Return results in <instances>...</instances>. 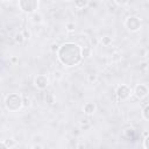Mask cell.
<instances>
[{"mask_svg": "<svg viewBox=\"0 0 149 149\" xmlns=\"http://www.w3.org/2000/svg\"><path fill=\"white\" fill-rule=\"evenodd\" d=\"M57 58L65 66H74L81 61V49L73 42H66L57 49Z\"/></svg>", "mask_w": 149, "mask_h": 149, "instance_id": "cell-1", "label": "cell"}, {"mask_svg": "<svg viewBox=\"0 0 149 149\" xmlns=\"http://www.w3.org/2000/svg\"><path fill=\"white\" fill-rule=\"evenodd\" d=\"M6 108L10 112H16L22 107V97L17 93H10L5 99Z\"/></svg>", "mask_w": 149, "mask_h": 149, "instance_id": "cell-2", "label": "cell"}, {"mask_svg": "<svg viewBox=\"0 0 149 149\" xmlns=\"http://www.w3.org/2000/svg\"><path fill=\"white\" fill-rule=\"evenodd\" d=\"M38 0H19V7L22 12L31 14L37 9Z\"/></svg>", "mask_w": 149, "mask_h": 149, "instance_id": "cell-3", "label": "cell"}, {"mask_svg": "<svg viewBox=\"0 0 149 149\" xmlns=\"http://www.w3.org/2000/svg\"><path fill=\"white\" fill-rule=\"evenodd\" d=\"M125 24H126V28L128 30H130V31H137L140 29V27H141V21H140V19L137 16H129L126 20Z\"/></svg>", "mask_w": 149, "mask_h": 149, "instance_id": "cell-4", "label": "cell"}, {"mask_svg": "<svg viewBox=\"0 0 149 149\" xmlns=\"http://www.w3.org/2000/svg\"><path fill=\"white\" fill-rule=\"evenodd\" d=\"M115 93H116V95H118L119 99L125 100V99L129 98L132 91H130V88H129L128 86H126V85H121V86H119V87L116 88V92H115Z\"/></svg>", "mask_w": 149, "mask_h": 149, "instance_id": "cell-5", "label": "cell"}, {"mask_svg": "<svg viewBox=\"0 0 149 149\" xmlns=\"http://www.w3.org/2000/svg\"><path fill=\"white\" fill-rule=\"evenodd\" d=\"M35 85L37 88L40 90H44L47 88V86L49 85V79L47 76L44 74H38L36 78H35Z\"/></svg>", "mask_w": 149, "mask_h": 149, "instance_id": "cell-6", "label": "cell"}, {"mask_svg": "<svg viewBox=\"0 0 149 149\" xmlns=\"http://www.w3.org/2000/svg\"><path fill=\"white\" fill-rule=\"evenodd\" d=\"M148 94V87L143 84H140L135 87V95L139 98V99H142L144 97H147Z\"/></svg>", "mask_w": 149, "mask_h": 149, "instance_id": "cell-7", "label": "cell"}, {"mask_svg": "<svg viewBox=\"0 0 149 149\" xmlns=\"http://www.w3.org/2000/svg\"><path fill=\"white\" fill-rule=\"evenodd\" d=\"M83 109H84V113L86 115H92L95 112V105L93 102H86L84 105V108Z\"/></svg>", "mask_w": 149, "mask_h": 149, "instance_id": "cell-8", "label": "cell"}, {"mask_svg": "<svg viewBox=\"0 0 149 149\" xmlns=\"http://www.w3.org/2000/svg\"><path fill=\"white\" fill-rule=\"evenodd\" d=\"M88 3V0H74V5L78 8H84Z\"/></svg>", "mask_w": 149, "mask_h": 149, "instance_id": "cell-9", "label": "cell"}, {"mask_svg": "<svg viewBox=\"0 0 149 149\" xmlns=\"http://www.w3.org/2000/svg\"><path fill=\"white\" fill-rule=\"evenodd\" d=\"M142 116H143L144 120H147V121L149 120V106H148V105L144 106L143 112H142Z\"/></svg>", "mask_w": 149, "mask_h": 149, "instance_id": "cell-10", "label": "cell"}, {"mask_svg": "<svg viewBox=\"0 0 149 149\" xmlns=\"http://www.w3.org/2000/svg\"><path fill=\"white\" fill-rule=\"evenodd\" d=\"M31 104V100L28 98V97H22V106L24 107H29Z\"/></svg>", "mask_w": 149, "mask_h": 149, "instance_id": "cell-11", "label": "cell"}, {"mask_svg": "<svg viewBox=\"0 0 149 149\" xmlns=\"http://www.w3.org/2000/svg\"><path fill=\"white\" fill-rule=\"evenodd\" d=\"M14 40H15L16 43H22V42L24 41V37H23L22 34H16L15 37H14Z\"/></svg>", "mask_w": 149, "mask_h": 149, "instance_id": "cell-12", "label": "cell"}, {"mask_svg": "<svg viewBox=\"0 0 149 149\" xmlns=\"http://www.w3.org/2000/svg\"><path fill=\"white\" fill-rule=\"evenodd\" d=\"M101 43H102L104 45H108V44H111V43H112V38H111V37H108V36H105V37H102V38H101Z\"/></svg>", "mask_w": 149, "mask_h": 149, "instance_id": "cell-13", "label": "cell"}, {"mask_svg": "<svg viewBox=\"0 0 149 149\" xmlns=\"http://www.w3.org/2000/svg\"><path fill=\"white\" fill-rule=\"evenodd\" d=\"M74 28H76V24H74L73 22H69V23H66V30H68V31H73Z\"/></svg>", "mask_w": 149, "mask_h": 149, "instance_id": "cell-14", "label": "cell"}, {"mask_svg": "<svg viewBox=\"0 0 149 149\" xmlns=\"http://www.w3.org/2000/svg\"><path fill=\"white\" fill-rule=\"evenodd\" d=\"M87 56H90V49L88 48H84L83 50H81V57H87Z\"/></svg>", "mask_w": 149, "mask_h": 149, "instance_id": "cell-15", "label": "cell"}, {"mask_svg": "<svg viewBox=\"0 0 149 149\" xmlns=\"http://www.w3.org/2000/svg\"><path fill=\"white\" fill-rule=\"evenodd\" d=\"M144 135H146V137H144V140H143V146H144L146 149H149V144H148V140H149V137H148V133L146 132Z\"/></svg>", "mask_w": 149, "mask_h": 149, "instance_id": "cell-16", "label": "cell"}, {"mask_svg": "<svg viewBox=\"0 0 149 149\" xmlns=\"http://www.w3.org/2000/svg\"><path fill=\"white\" fill-rule=\"evenodd\" d=\"M114 2L118 6H125L126 3H128V0H114Z\"/></svg>", "mask_w": 149, "mask_h": 149, "instance_id": "cell-17", "label": "cell"}, {"mask_svg": "<svg viewBox=\"0 0 149 149\" xmlns=\"http://www.w3.org/2000/svg\"><path fill=\"white\" fill-rule=\"evenodd\" d=\"M88 81L90 83H93V81H95L97 80V74H94V73H91V74H88Z\"/></svg>", "mask_w": 149, "mask_h": 149, "instance_id": "cell-18", "label": "cell"}, {"mask_svg": "<svg viewBox=\"0 0 149 149\" xmlns=\"http://www.w3.org/2000/svg\"><path fill=\"white\" fill-rule=\"evenodd\" d=\"M0 148H2V149H7L8 146H7L6 143H3V142H0Z\"/></svg>", "mask_w": 149, "mask_h": 149, "instance_id": "cell-19", "label": "cell"}, {"mask_svg": "<svg viewBox=\"0 0 149 149\" xmlns=\"http://www.w3.org/2000/svg\"><path fill=\"white\" fill-rule=\"evenodd\" d=\"M40 17H41V16H40V15H37V16H35V17H34V20H35V21H40Z\"/></svg>", "mask_w": 149, "mask_h": 149, "instance_id": "cell-20", "label": "cell"}, {"mask_svg": "<svg viewBox=\"0 0 149 149\" xmlns=\"http://www.w3.org/2000/svg\"><path fill=\"white\" fill-rule=\"evenodd\" d=\"M3 1H10V0H3Z\"/></svg>", "mask_w": 149, "mask_h": 149, "instance_id": "cell-21", "label": "cell"}, {"mask_svg": "<svg viewBox=\"0 0 149 149\" xmlns=\"http://www.w3.org/2000/svg\"><path fill=\"white\" fill-rule=\"evenodd\" d=\"M65 1H71V0H65Z\"/></svg>", "mask_w": 149, "mask_h": 149, "instance_id": "cell-22", "label": "cell"}]
</instances>
